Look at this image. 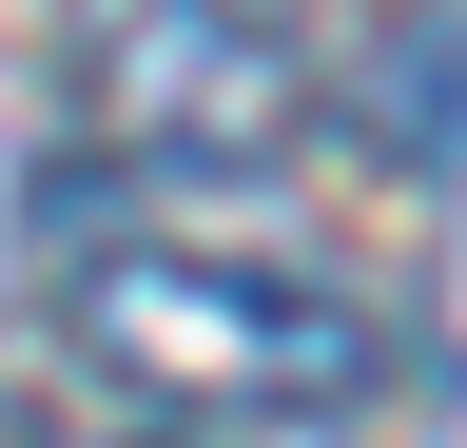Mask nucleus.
Masks as SVG:
<instances>
[{
    "label": "nucleus",
    "mask_w": 467,
    "mask_h": 448,
    "mask_svg": "<svg viewBox=\"0 0 467 448\" xmlns=\"http://www.w3.org/2000/svg\"><path fill=\"white\" fill-rule=\"evenodd\" d=\"M58 118L117 176H273L312 137V59L254 0H58Z\"/></svg>",
    "instance_id": "nucleus-2"
},
{
    "label": "nucleus",
    "mask_w": 467,
    "mask_h": 448,
    "mask_svg": "<svg viewBox=\"0 0 467 448\" xmlns=\"http://www.w3.org/2000/svg\"><path fill=\"white\" fill-rule=\"evenodd\" d=\"M58 351L137 410H195V429H331V410H370L389 331L312 273H254L195 234H98L58 273Z\"/></svg>",
    "instance_id": "nucleus-1"
}]
</instances>
